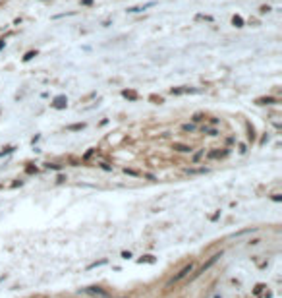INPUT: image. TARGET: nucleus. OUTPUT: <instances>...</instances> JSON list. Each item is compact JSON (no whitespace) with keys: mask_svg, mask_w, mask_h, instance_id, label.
<instances>
[{"mask_svg":"<svg viewBox=\"0 0 282 298\" xmlns=\"http://www.w3.org/2000/svg\"><path fill=\"white\" fill-rule=\"evenodd\" d=\"M35 56H37V52H35V51H29L25 56H23V62H29V60H33Z\"/></svg>","mask_w":282,"mask_h":298,"instance_id":"10","label":"nucleus"},{"mask_svg":"<svg viewBox=\"0 0 282 298\" xmlns=\"http://www.w3.org/2000/svg\"><path fill=\"white\" fill-rule=\"evenodd\" d=\"M124 172H126V174H129V176H137V178L141 176V172H137V170H131V169H124Z\"/></svg>","mask_w":282,"mask_h":298,"instance_id":"11","label":"nucleus"},{"mask_svg":"<svg viewBox=\"0 0 282 298\" xmlns=\"http://www.w3.org/2000/svg\"><path fill=\"white\" fill-rule=\"evenodd\" d=\"M201 157H203V151H199V153H197V155H195V157H193V161H195V163H197V161H199V159H201Z\"/></svg>","mask_w":282,"mask_h":298,"instance_id":"15","label":"nucleus"},{"mask_svg":"<svg viewBox=\"0 0 282 298\" xmlns=\"http://www.w3.org/2000/svg\"><path fill=\"white\" fill-rule=\"evenodd\" d=\"M85 292H89V294H99V296H103V298H108V294L104 290H101V288H97V286H91V288H85Z\"/></svg>","mask_w":282,"mask_h":298,"instance_id":"4","label":"nucleus"},{"mask_svg":"<svg viewBox=\"0 0 282 298\" xmlns=\"http://www.w3.org/2000/svg\"><path fill=\"white\" fill-rule=\"evenodd\" d=\"M182 130H184V132H191V130H193V124H184V126H182Z\"/></svg>","mask_w":282,"mask_h":298,"instance_id":"14","label":"nucleus"},{"mask_svg":"<svg viewBox=\"0 0 282 298\" xmlns=\"http://www.w3.org/2000/svg\"><path fill=\"white\" fill-rule=\"evenodd\" d=\"M4 45H6V41H4V39H0V51L4 49Z\"/></svg>","mask_w":282,"mask_h":298,"instance_id":"16","label":"nucleus"},{"mask_svg":"<svg viewBox=\"0 0 282 298\" xmlns=\"http://www.w3.org/2000/svg\"><path fill=\"white\" fill-rule=\"evenodd\" d=\"M66 105H68V99H66L64 95H60V97H56V99H54L52 107H54V109H64Z\"/></svg>","mask_w":282,"mask_h":298,"instance_id":"1","label":"nucleus"},{"mask_svg":"<svg viewBox=\"0 0 282 298\" xmlns=\"http://www.w3.org/2000/svg\"><path fill=\"white\" fill-rule=\"evenodd\" d=\"M14 151V147H6L4 151H0V157H4V155H8V153H12Z\"/></svg>","mask_w":282,"mask_h":298,"instance_id":"13","label":"nucleus"},{"mask_svg":"<svg viewBox=\"0 0 282 298\" xmlns=\"http://www.w3.org/2000/svg\"><path fill=\"white\" fill-rule=\"evenodd\" d=\"M189 271H191V263L184 267V269H182V271H180L178 275H176V277H174L172 281H170V283H176V281H180V279H184V277H186V275H187V273H189Z\"/></svg>","mask_w":282,"mask_h":298,"instance_id":"2","label":"nucleus"},{"mask_svg":"<svg viewBox=\"0 0 282 298\" xmlns=\"http://www.w3.org/2000/svg\"><path fill=\"white\" fill-rule=\"evenodd\" d=\"M122 95H124L126 99H131V101H135V99H137V93H135V91H128V89H124V91H122Z\"/></svg>","mask_w":282,"mask_h":298,"instance_id":"8","label":"nucleus"},{"mask_svg":"<svg viewBox=\"0 0 282 298\" xmlns=\"http://www.w3.org/2000/svg\"><path fill=\"white\" fill-rule=\"evenodd\" d=\"M270 12V6H261L259 8V14H269Z\"/></svg>","mask_w":282,"mask_h":298,"instance_id":"12","label":"nucleus"},{"mask_svg":"<svg viewBox=\"0 0 282 298\" xmlns=\"http://www.w3.org/2000/svg\"><path fill=\"white\" fill-rule=\"evenodd\" d=\"M232 25H234V27H244V20H242V16H234V18H232Z\"/></svg>","mask_w":282,"mask_h":298,"instance_id":"7","label":"nucleus"},{"mask_svg":"<svg viewBox=\"0 0 282 298\" xmlns=\"http://www.w3.org/2000/svg\"><path fill=\"white\" fill-rule=\"evenodd\" d=\"M174 149L180 151V153H191V151H193L191 145H184V143H174Z\"/></svg>","mask_w":282,"mask_h":298,"instance_id":"3","label":"nucleus"},{"mask_svg":"<svg viewBox=\"0 0 282 298\" xmlns=\"http://www.w3.org/2000/svg\"><path fill=\"white\" fill-rule=\"evenodd\" d=\"M85 128V124L83 122H79V124H72V126H68V130L70 132H77V130H83Z\"/></svg>","mask_w":282,"mask_h":298,"instance_id":"9","label":"nucleus"},{"mask_svg":"<svg viewBox=\"0 0 282 298\" xmlns=\"http://www.w3.org/2000/svg\"><path fill=\"white\" fill-rule=\"evenodd\" d=\"M228 155V151H211V153H207L209 159H218V157H224Z\"/></svg>","mask_w":282,"mask_h":298,"instance_id":"6","label":"nucleus"},{"mask_svg":"<svg viewBox=\"0 0 282 298\" xmlns=\"http://www.w3.org/2000/svg\"><path fill=\"white\" fill-rule=\"evenodd\" d=\"M255 103L257 105H272V103H276V99H272V97H259Z\"/></svg>","mask_w":282,"mask_h":298,"instance_id":"5","label":"nucleus"}]
</instances>
